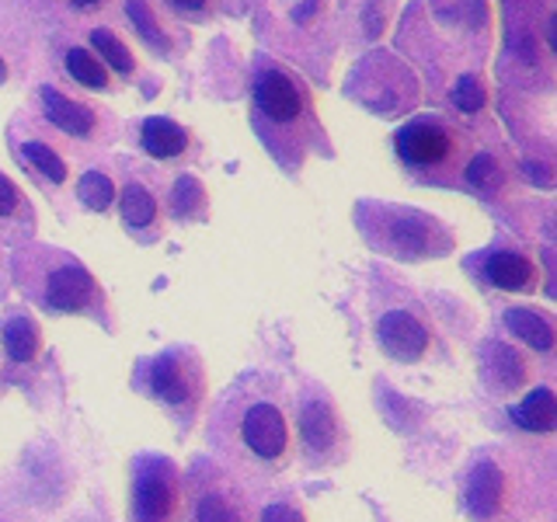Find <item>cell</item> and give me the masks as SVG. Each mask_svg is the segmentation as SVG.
<instances>
[{"mask_svg": "<svg viewBox=\"0 0 557 522\" xmlns=\"http://www.w3.org/2000/svg\"><path fill=\"white\" fill-rule=\"evenodd\" d=\"M512 418L530 432H554L557 425V400L547 387L530 390V397L512 411Z\"/></svg>", "mask_w": 557, "mask_h": 522, "instance_id": "19", "label": "cell"}, {"mask_svg": "<svg viewBox=\"0 0 557 522\" xmlns=\"http://www.w3.org/2000/svg\"><path fill=\"white\" fill-rule=\"evenodd\" d=\"M98 300V283L95 275L87 272L84 265L70 258H60L57 265L46 272V303L52 310H66L77 313L84 307H91Z\"/></svg>", "mask_w": 557, "mask_h": 522, "instance_id": "8", "label": "cell"}, {"mask_svg": "<svg viewBox=\"0 0 557 522\" xmlns=\"http://www.w3.org/2000/svg\"><path fill=\"white\" fill-rule=\"evenodd\" d=\"M164 8L182 17V22H196V25H209L220 14L223 0H164Z\"/></svg>", "mask_w": 557, "mask_h": 522, "instance_id": "25", "label": "cell"}, {"mask_svg": "<svg viewBox=\"0 0 557 522\" xmlns=\"http://www.w3.org/2000/svg\"><path fill=\"white\" fill-rule=\"evenodd\" d=\"M122 8H126V22L136 32V39L147 49H153L157 57H164V60L182 57L188 39H185V32L174 25L171 14H161L150 0H122Z\"/></svg>", "mask_w": 557, "mask_h": 522, "instance_id": "7", "label": "cell"}, {"mask_svg": "<svg viewBox=\"0 0 557 522\" xmlns=\"http://www.w3.org/2000/svg\"><path fill=\"white\" fill-rule=\"evenodd\" d=\"M495 362H498V373H502V383H505V387H519V383H522V373H527V370H522V359L512 352V348H495Z\"/></svg>", "mask_w": 557, "mask_h": 522, "instance_id": "29", "label": "cell"}, {"mask_svg": "<svg viewBox=\"0 0 557 522\" xmlns=\"http://www.w3.org/2000/svg\"><path fill=\"white\" fill-rule=\"evenodd\" d=\"M240 435H244V443H248V449L258 452L261 460L283 457L286 439H289L286 418H283V411L272 408V405L248 408V414H244V422H240Z\"/></svg>", "mask_w": 557, "mask_h": 522, "instance_id": "9", "label": "cell"}, {"mask_svg": "<svg viewBox=\"0 0 557 522\" xmlns=\"http://www.w3.org/2000/svg\"><path fill=\"white\" fill-rule=\"evenodd\" d=\"M502 495H505V474L495 463H481L467 484V501L470 512L478 519H495L502 509Z\"/></svg>", "mask_w": 557, "mask_h": 522, "instance_id": "15", "label": "cell"}, {"mask_svg": "<svg viewBox=\"0 0 557 522\" xmlns=\"http://www.w3.org/2000/svg\"><path fill=\"white\" fill-rule=\"evenodd\" d=\"M32 11H39L49 22H60L63 32H74L77 25H95L101 14H109L119 0H25Z\"/></svg>", "mask_w": 557, "mask_h": 522, "instance_id": "13", "label": "cell"}, {"mask_svg": "<svg viewBox=\"0 0 557 522\" xmlns=\"http://www.w3.org/2000/svg\"><path fill=\"white\" fill-rule=\"evenodd\" d=\"M150 383H153V394L168 400V405H185L191 397V376L182 365V359H174V356H161L153 362Z\"/></svg>", "mask_w": 557, "mask_h": 522, "instance_id": "18", "label": "cell"}, {"mask_svg": "<svg viewBox=\"0 0 557 522\" xmlns=\"http://www.w3.org/2000/svg\"><path fill=\"white\" fill-rule=\"evenodd\" d=\"M84 42L95 49V57L104 66H109L119 80H133L136 77V70H139L136 52H133V46L126 39H122L119 28H112V25H87L84 28Z\"/></svg>", "mask_w": 557, "mask_h": 522, "instance_id": "12", "label": "cell"}, {"mask_svg": "<svg viewBox=\"0 0 557 522\" xmlns=\"http://www.w3.org/2000/svg\"><path fill=\"white\" fill-rule=\"evenodd\" d=\"M248 95L258 136L283 161H296L321 136L313 91L307 87V80L293 66L272 60L269 52H258L251 63Z\"/></svg>", "mask_w": 557, "mask_h": 522, "instance_id": "1", "label": "cell"}, {"mask_svg": "<svg viewBox=\"0 0 557 522\" xmlns=\"http://www.w3.org/2000/svg\"><path fill=\"white\" fill-rule=\"evenodd\" d=\"M4 348L14 362H28L35 352H39V327L28 318H11L4 324Z\"/></svg>", "mask_w": 557, "mask_h": 522, "instance_id": "22", "label": "cell"}, {"mask_svg": "<svg viewBox=\"0 0 557 522\" xmlns=\"http://www.w3.org/2000/svg\"><path fill=\"white\" fill-rule=\"evenodd\" d=\"M119 213L133 234H147L150 226L161 220V202H157V196L144 182H129V185H122Z\"/></svg>", "mask_w": 557, "mask_h": 522, "instance_id": "16", "label": "cell"}, {"mask_svg": "<svg viewBox=\"0 0 557 522\" xmlns=\"http://www.w3.org/2000/svg\"><path fill=\"white\" fill-rule=\"evenodd\" d=\"M380 345L387 348L394 359H418L429 345L425 324L408 310L383 313L380 318Z\"/></svg>", "mask_w": 557, "mask_h": 522, "instance_id": "11", "label": "cell"}, {"mask_svg": "<svg viewBox=\"0 0 557 522\" xmlns=\"http://www.w3.org/2000/svg\"><path fill=\"white\" fill-rule=\"evenodd\" d=\"M300 428H304V439L313 449H327L335 443V414H331L327 405H307L300 414Z\"/></svg>", "mask_w": 557, "mask_h": 522, "instance_id": "23", "label": "cell"}, {"mask_svg": "<svg viewBox=\"0 0 557 522\" xmlns=\"http://www.w3.org/2000/svg\"><path fill=\"white\" fill-rule=\"evenodd\" d=\"M359 226H366L380 248L400 258H432L449 248V234L432 216L400 206H366L359 209Z\"/></svg>", "mask_w": 557, "mask_h": 522, "instance_id": "3", "label": "cell"}, {"mask_svg": "<svg viewBox=\"0 0 557 522\" xmlns=\"http://www.w3.org/2000/svg\"><path fill=\"white\" fill-rule=\"evenodd\" d=\"M11 147L17 153L25 171H32L35 178L46 182L49 188H60L70 178V161L60 147V139L52 136V129L42 119L32 115H17L11 122Z\"/></svg>", "mask_w": 557, "mask_h": 522, "instance_id": "5", "label": "cell"}, {"mask_svg": "<svg viewBox=\"0 0 557 522\" xmlns=\"http://www.w3.org/2000/svg\"><path fill=\"white\" fill-rule=\"evenodd\" d=\"M77 199L84 202V209H91V213H109L115 199V182L104 171H84L77 182Z\"/></svg>", "mask_w": 557, "mask_h": 522, "instance_id": "21", "label": "cell"}, {"mask_svg": "<svg viewBox=\"0 0 557 522\" xmlns=\"http://www.w3.org/2000/svg\"><path fill=\"white\" fill-rule=\"evenodd\" d=\"M261 522H304V515L286 509V505H269V509L261 512Z\"/></svg>", "mask_w": 557, "mask_h": 522, "instance_id": "30", "label": "cell"}, {"mask_svg": "<svg viewBox=\"0 0 557 522\" xmlns=\"http://www.w3.org/2000/svg\"><path fill=\"white\" fill-rule=\"evenodd\" d=\"M25 213L32 216V209L22 196V188H17L4 171H0V220H25Z\"/></svg>", "mask_w": 557, "mask_h": 522, "instance_id": "26", "label": "cell"}, {"mask_svg": "<svg viewBox=\"0 0 557 522\" xmlns=\"http://www.w3.org/2000/svg\"><path fill=\"white\" fill-rule=\"evenodd\" d=\"M397 161L429 185H453L463 178L474 157V139L443 115H418L394 133Z\"/></svg>", "mask_w": 557, "mask_h": 522, "instance_id": "2", "label": "cell"}, {"mask_svg": "<svg viewBox=\"0 0 557 522\" xmlns=\"http://www.w3.org/2000/svg\"><path fill=\"white\" fill-rule=\"evenodd\" d=\"M484 275L487 283L498 286V289H509V293H527L536 286V269L527 254H516V251H492L484 258Z\"/></svg>", "mask_w": 557, "mask_h": 522, "instance_id": "14", "label": "cell"}, {"mask_svg": "<svg viewBox=\"0 0 557 522\" xmlns=\"http://www.w3.org/2000/svg\"><path fill=\"white\" fill-rule=\"evenodd\" d=\"M52 63L63 74V80H70L81 91H95V95H115L122 80L112 74L109 66H104L95 49L87 46L84 39H77L74 32H60L57 39H52Z\"/></svg>", "mask_w": 557, "mask_h": 522, "instance_id": "6", "label": "cell"}, {"mask_svg": "<svg viewBox=\"0 0 557 522\" xmlns=\"http://www.w3.org/2000/svg\"><path fill=\"white\" fill-rule=\"evenodd\" d=\"M199 522H240V515L223 495H206L199 501Z\"/></svg>", "mask_w": 557, "mask_h": 522, "instance_id": "28", "label": "cell"}, {"mask_svg": "<svg viewBox=\"0 0 557 522\" xmlns=\"http://www.w3.org/2000/svg\"><path fill=\"white\" fill-rule=\"evenodd\" d=\"M202 202H206V196L196 178H182L174 185V213L178 216H196V209H202Z\"/></svg>", "mask_w": 557, "mask_h": 522, "instance_id": "27", "label": "cell"}, {"mask_svg": "<svg viewBox=\"0 0 557 522\" xmlns=\"http://www.w3.org/2000/svg\"><path fill=\"white\" fill-rule=\"evenodd\" d=\"M505 324L512 327V335H519L530 348H536V352H550V348H554V327H550V321H544L533 310L516 307V310L505 313Z\"/></svg>", "mask_w": 557, "mask_h": 522, "instance_id": "20", "label": "cell"}, {"mask_svg": "<svg viewBox=\"0 0 557 522\" xmlns=\"http://www.w3.org/2000/svg\"><path fill=\"white\" fill-rule=\"evenodd\" d=\"M463 178H467L470 191H481V196H492V191H498V188H502L505 174H502V167H498L495 157L474 153V157H470V161H467V167H463Z\"/></svg>", "mask_w": 557, "mask_h": 522, "instance_id": "24", "label": "cell"}, {"mask_svg": "<svg viewBox=\"0 0 557 522\" xmlns=\"http://www.w3.org/2000/svg\"><path fill=\"white\" fill-rule=\"evenodd\" d=\"M8 80V60H4V52H0V84Z\"/></svg>", "mask_w": 557, "mask_h": 522, "instance_id": "31", "label": "cell"}, {"mask_svg": "<svg viewBox=\"0 0 557 522\" xmlns=\"http://www.w3.org/2000/svg\"><path fill=\"white\" fill-rule=\"evenodd\" d=\"M171 501H174V487L164 474L157 470H147L144 477L136 484V512L144 522H164L171 512Z\"/></svg>", "mask_w": 557, "mask_h": 522, "instance_id": "17", "label": "cell"}, {"mask_svg": "<svg viewBox=\"0 0 557 522\" xmlns=\"http://www.w3.org/2000/svg\"><path fill=\"white\" fill-rule=\"evenodd\" d=\"M136 144L157 161H182L191 150V129L168 115H150L136 126Z\"/></svg>", "mask_w": 557, "mask_h": 522, "instance_id": "10", "label": "cell"}, {"mask_svg": "<svg viewBox=\"0 0 557 522\" xmlns=\"http://www.w3.org/2000/svg\"><path fill=\"white\" fill-rule=\"evenodd\" d=\"M35 104H39L46 126L70 139H101L109 136V126H115L101 104L70 91L60 80H42L35 87Z\"/></svg>", "mask_w": 557, "mask_h": 522, "instance_id": "4", "label": "cell"}]
</instances>
